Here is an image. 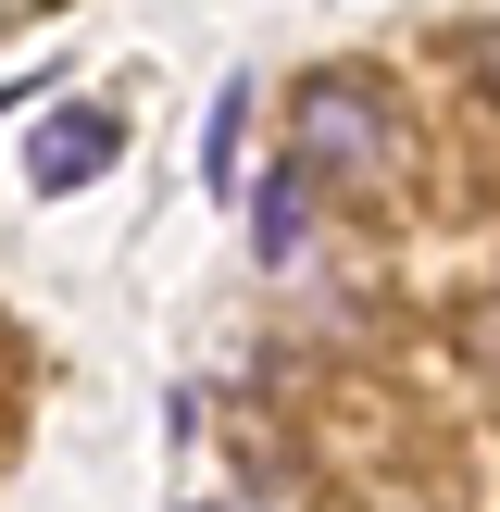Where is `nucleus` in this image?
<instances>
[{
  "label": "nucleus",
  "instance_id": "obj_3",
  "mask_svg": "<svg viewBox=\"0 0 500 512\" xmlns=\"http://www.w3.org/2000/svg\"><path fill=\"white\" fill-rule=\"evenodd\" d=\"M300 200H313V175L275 163V175H263V200H250V238H263V263H288V250H300Z\"/></svg>",
  "mask_w": 500,
  "mask_h": 512
},
{
  "label": "nucleus",
  "instance_id": "obj_1",
  "mask_svg": "<svg viewBox=\"0 0 500 512\" xmlns=\"http://www.w3.org/2000/svg\"><path fill=\"white\" fill-rule=\"evenodd\" d=\"M288 163L300 175H400V113L375 75L350 63H313L288 88Z\"/></svg>",
  "mask_w": 500,
  "mask_h": 512
},
{
  "label": "nucleus",
  "instance_id": "obj_2",
  "mask_svg": "<svg viewBox=\"0 0 500 512\" xmlns=\"http://www.w3.org/2000/svg\"><path fill=\"white\" fill-rule=\"evenodd\" d=\"M113 150H125V125L100 113V100H63V113H38V138H25V188H38V200H75V188L113 175Z\"/></svg>",
  "mask_w": 500,
  "mask_h": 512
},
{
  "label": "nucleus",
  "instance_id": "obj_4",
  "mask_svg": "<svg viewBox=\"0 0 500 512\" xmlns=\"http://www.w3.org/2000/svg\"><path fill=\"white\" fill-rule=\"evenodd\" d=\"M238 125H250V88L213 100V188H238Z\"/></svg>",
  "mask_w": 500,
  "mask_h": 512
},
{
  "label": "nucleus",
  "instance_id": "obj_5",
  "mask_svg": "<svg viewBox=\"0 0 500 512\" xmlns=\"http://www.w3.org/2000/svg\"><path fill=\"white\" fill-rule=\"evenodd\" d=\"M475 88L500 100V25H488V38H475Z\"/></svg>",
  "mask_w": 500,
  "mask_h": 512
}]
</instances>
